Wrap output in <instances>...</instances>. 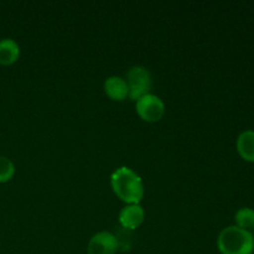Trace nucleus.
<instances>
[{
  "mask_svg": "<svg viewBox=\"0 0 254 254\" xmlns=\"http://www.w3.org/2000/svg\"><path fill=\"white\" fill-rule=\"evenodd\" d=\"M237 153L241 158L250 163H254V130L247 129L238 135L236 141Z\"/></svg>",
  "mask_w": 254,
  "mask_h": 254,
  "instance_id": "9",
  "label": "nucleus"
},
{
  "mask_svg": "<svg viewBox=\"0 0 254 254\" xmlns=\"http://www.w3.org/2000/svg\"><path fill=\"white\" fill-rule=\"evenodd\" d=\"M21 50L20 45L10 37H4L0 40V64L10 66L19 60Z\"/></svg>",
  "mask_w": 254,
  "mask_h": 254,
  "instance_id": "8",
  "label": "nucleus"
},
{
  "mask_svg": "<svg viewBox=\"0 0 254 254\" xmlns=\"http://www.w3.org/2000/svg\"><path fill=\"white\" fill-rule=\"evenodd\" d=\"M118 251L116 236L108 231L97 232L87 245V254H117Z\"/></svg>",
  "mask_w": 254,
  "mask_h": 254,
  "instance_id": "5",
  "label": "nucleus"
},
{
  "mask_svg": "<svg viewBox=\"0 0 254 254\" xmlns=\"http://www.w3.org/2000/svg\"><path fill=\"white\" fill-rule=\"evenodd\" d=\"M15 175V165L9 158L0 155V184L11 180Z\"/></svg>",
  "mask_w": 254,
  "mask_h": 254,
  "instance_id": "11",
  "label": "nucleus"
},
{
  "mask_svg": "<svg viewBox=\"0 0 254 254\" xmlns=\"http://www.w3.org/2000/svg\"><path fill=\"white\" fill-rule=\"evenodd\" d=\"M135 112L144 122L156 123L165 114V103L156 94L148 93L135 102Z\"/></svg>",
  "mask_w": 254,
  "mask_h": 254,
  "instance_id": "4",
  "label": "nucleus"
},
{
  "mask_svg": "<svg viewBox=\"0 0 254 254\" xmlns=\"http://www.w3.org/2000/svg\"><path fill=\"white\" fill-rule=\"evenodd\" d=\"M104 93L116 102H123L129 97V88L126 78L121 76H111L103 83Z\"/></svg>",
  "mask_w": 254,
  "mask_h": 254,
  "instance_id": "7",
  "label": "nucleus"
},
{
  "mask_svg": "<svg viewBox=\"0 0 254 254\" xmlns=\"http://www.w3.org/2000/svg\"><path fill=\"white\" fill-rule=\"evenodd\" d=\"M127 84L129 88V97L131 101L136 102L145 94L150 93L151 84V73L149 69L144 66H133L129 68L127 73Z\"/></svg>",
  "mask_w": 254,
  "mask_h": 254,
  "instance_id": "3",
  "label": "nucleus"
},
{
  "mask_svg": "<svg viewBox=\"0 0 254 254\" xmlns=\"http://www.w3.org/2000/svg\"><path fill=\"white\" fill-rule=\"evenodd\" d=\"M235 222L237 227L250 231L254 228V210L251 207H242L236 212Z\"/></svg>",
  "mask_w": 254,
  "mask_h": 254,
  "instance_id": "10",
  "label": "nucleus"
},
{
  "mask_svg": "<svg viewBox=\"0 0 254 254\" xmlns=\"http://www.w3.org/2000/svg\"><path fill=\"white\" fill-rule=\"evenodd\" d=\"M111 188L126 205L140 203L145 193L143 179L128 166H119L112 173Z\"/></svg>",
  "mask_w": 254,
  "mask_h": 254,
  "instance_id": "1",
  "label": "nucleus"
},
{
  "mask_svg": "<svg viewBox=\"0 0 254 254\" xmlns=\"http://www.w3.org/2000/svg\"><path fill=\"white\" fill-rule=\"evenodd\" d=\"M217 248L221 254H252L254 237L251 231L237 226H228L218 235Z\"/></svg>",
  "mask_w": 254,
  "mask_h": 254,
  "instance_id": "2",
  "label": "nucleus"
},
{
  "mask_svg": "<svg viewBox=\"0 0 254 254\" xmlns=\"http://www.w3.org/2000/svg\"><path fill=\"white\" fill-rule=\"evenodd\" d=\"M144 220H145V211L140 203L126 205L122 208L118 216L121 227L129 231H135L136 228L140 227Z\"/></svg>",
  "mask_w": 254,
  "mask_h": 254,
  "instance_id": "6",
  "label": "nucleus"
},
{
  "mask_svg": "<svg viewBox=\"0 0 254 254\" xmlns=\"http://www.w3.org/2000/svg\"><path fill=\"white\" fill-rule=\"evenodd\" d=\"M131 232H133V231H129L121 227V231L114 233V236H116L117 238V242H118V248L121 251H123V252L129 251L131 248V243H133V240H131Z\"/></svg>",
  "mask_w": 254,
  "mask_h": 254,
  "instance_id": "12",
  "label": "nucleus"
}]
</instances>
